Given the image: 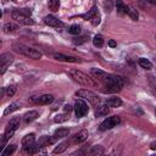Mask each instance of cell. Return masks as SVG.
Instances as JSON below:
<instances>
[{
  "mask_svg": "<svg viewBox=\"0 0 156 156\" xmlns=\"http://www.w3.org/2000/svg\"><path fill=\"white\" fill-rule=\"evenodd\" d=\"M90 73L95 79L104 84V88H106L104 89V93H118L124 85V80L118 76L104 72L98 68H91Z\"/></svg>",
  "mask_w": 156,
  "mask_h": 156,
  "instance_id": "cell-1",
  "label": "cell"
},
{
  "mask_svg": "<svg viewBox=\"0 0 156 156\" xmlns=\"http://www.w3.org/2000/svg\"><path fill=\"white\" fill-rule=\"evenodd\" d=\"M69 76L73 78V80L78 82L79 84H83V85H87V87H96L98 83L90 78L88 74L83 73L82 71H78V69H71L69 71Z\"/></svg>",
  "mask_w": 156,
  "mask_h": 156,
  "instance_id": "cell-2",
  "label": "cell"
},
{
  "mask_svg": "<svg viewBox=\"0 0 156 156\" xmlns=\"http://www.w3.org/2000/svg\"><path fill=\"white\" fill-rule=\"evenodd\" d=\"M13 48H15L16 51H18V52H21V54H23V55H26V56H28L30 58H34V60H39L43 56L40 51H38V50H35L33 48L22 45V44H15Z\"/></svg>",
  "mask_w": 156,
  "mask_h": 156,
  "instance_id": "cell-3",
  "label": "cell"
},
{
  "mask_svg": "<svg viewBox=\"0 0 156 156\" xmlns=\"http://www.w3.org/2000/svg\"><path fill=\"white\" fill-rule=\"evenodd\" d=\"M76 95L80 99H84V100H88L91 105H95L98 106L99 102H100V98L93 93V91H89V90H85V89H80V90H77L76 91Z\"/></svg>",
  "mask_w": 156,
  "mask_h": 156,
  "instance_id": "cell-4",
  "label": "cell"
},
{
  "mask_svg": "<svg viewBox=\"0 0 156 156\" xmlns=\"http://www.w3.org/2000/svg\"><path fill=\"white\" fill-rule=\"evenodd\" d=\"M119 122H121L119 116H112V117H107L106 119H104V121L100 123L99 129H100L101 132L107 130V129H112V128H113V127H116V126H117Z\"/></svg>",
  "mask_w": 156,
  "mask_h": 156,
  "instance_id": "cell-5",
  "label": "cell"
},
{
  "mask_svg": "<svg viewBox=\"0 0 156 156\" xmlns=\"http://www.w3.org/2000/svg\"><path fill=\"white\" fill-rule=\"evenodd\" d=\"M89 111V107H88V104L84 101V99H78L76 100V104H74V112H76V116L79 118V117H83L88 113Z\"/></svg>",
  "mask_w": 156,
  "mask_h": 156,
  "instance_id": "cell-6",
  "label": "cell"
},
{
  "mask_svg": "<svg viewBox=\"0 0 156 156\" xmlns=\"http://www.w3.org/2000/svg\"><path fill=\"white\" fill-rule=\"evenodd\" d=\"M11 17H12L16 22H18V23H21V24H24V26H32V24H34V21H33L29 16L22 15L21 12H18V10L12 11Z\"/></svg>",
  "mask_w": 156,
  "mask_h": 156,
  "instance_id": "cell-7",
  "label": "cell"
},
{
  "mask_svg": "<svg viewBox=\"0 0 156 156\" xmlns=\"http://www.w3.org/2000/svg\"><path fill=\"white\" fill-rule=\"evenodd\" d=\"M13 61V55L10 54V52H5V54H1L0 56V73L4 74L5 71L7 69V67L10 66V63Z\"/></svg>",
  "mask_w": 156,
  "mask_h": 156,
  "instance_id": "cell-8",
  "label": "cell"
},
{
  "mask_svg": "<svg viewBox=\"0 0 156 156\" xmlns=\"http://www.w3.org/2000/svg\"><path fill=\"white\" fill-rule=\"evenodd\" d=\"M44 23H45L46 26L54 27V28H61V27H63V22H62L61 20L56 18L55 16H51V15L44 17Z\"/></svg>",
  "mask_w": 156,
  "mask_h": 156,
  "instance_id": "cell-9",
  "label": "cell"
},
{
  "mask_svg": "<svg viewBox=\"0 0 156 156\" xmlns=\"http://www.w3.org/2000/svg\"><path fill=\"white\" fill-rule=\"evenodd\" d=\"M30 101H34V102H37L39 105H49V104H51L54 101V96L51 94H43V95L38 96V98H32Z\"/></svg>",
  "mask_w": 156,
  "mask_h": 156,
  "instance_id": "cell-10",
  "label": "cell"
},
{
  "mask_svg": "<svg viewBox=\"0 0 156 156\" xmlns=\"http://www.w3.org/2000/svg\"><path fill=\"white\" fill-rule=\"evenodd\" d=\"M88 136H89V133H88V130L83 129V130L78 132V133H77V134H76V135L72 138L71 143H73V144H80V143L85 141V140L88 139Z\"/></svg>",
  "mask_w": 156,
  "mask_h": 156,
  "instance_id": "cell-11",
  "label": "cell"
},
{
  "mask_svg": "<svg viewBox=\"0 0 156 156\" xmlns=\"http://www.w3.org/2000/svg\"><path fill=\"white\" fill-rule=\"evenodd\" d=\"M54 58L57 60V61H63V62H74V63L80 62L79 58L73 57V56H67V55H63V54H55Z\"/></svg>",
  "mask_w": 156,
  "mask_h": 156,
  "instance_id": "cell-12",
  "label": "cell"
},
{
  "mask_svg": "<svg viewBox=\"0 0 156 156\" xmlns=\"http://www.w3.org/2000/svg\"><path fill=\"white\" fill-rule=\"evenodd\" d=\"M21 143H22L23 150L27 149V147H29L30 145L35 144V135H34V133H30V134H27L26 136H23V139H22Z\"/></svg>",
  "mask_w": 156,
  "mask_h": 156,
  "instance_id": "cell-13",
  "label": "cell"
},
{
  "mask_svg": "<svg viewBox=\"0 0 156 156\" xmlns=\"http://www.w3.org/2000/svg\"><path fill=\"white\" fill-rule=\"evenodd\" d=\"M68 134H69V130H68L67 128H58V129L55 130L52 138H54L55 140H56V139H62V138H66Z\"/></svg>",
  "mask_w": 156,
  "mask_h": 156,
  "instance_id": "cell-14",
  "label": "cell"
},
{
  "mask_svg": "<svg viewBox=\"0 0 156 156\" xmlns=\"http://www.w3.org/2000/svg\"><path fill=\"white\" fill-rule=\"evenodd\" d=\"M106 105L108 107H119L122 105V100L117 96H112V98H108L106 100Z\"/></svg>",
  "mask_w": 156,
  "mask_h": 156,
  "instance_id": "cell-15",
  "label": "cell"
},
{
  "mask_svg": "<svg viewBox=\"0 0 156 156\" xmlns=\"http://www.w3.org/2000/svg\"><path fill=\"white\" fill-rule=\"evenodd\" d=\"M20 123H21V118H20L18 116H16V117H12V118L10 119V122H9L7 127H6V129L16 130V129L20 127Z\"/></svg>",
  "mask_w": 156,
  "mask_h": 156,
  "instance_id": "cell-16",
  "label": "cell"
},
{
  "mask_svg": "<svg viewBox=\"0 0 156 156\" xmlns=\"http://www.w3.org/2000/svg\"><path fill=\"white\" fill-rule=\"evenodd\" d=\"M54 141H55L54 138H50V136H48V135H43V136L39 138V140H38L37 143H38V145H39L40 147H44V146H48L49 144H52Z\"/></svg>",
  "mask_w": 156,
  "mask_h": 156,
  "instance_id": "cell-17",
  "label": "cell"
},
{
  "mask_svg": "<svg viewBox=\"0 0 156 156\" xmlns=\"http://www.w3.org/2000/svg\"><path fill=\"white\" fill-rule=\"evenodd\" d=\"M37 117H38V112H37L35 110H30V111H28V112L23 116V119H24L26 123H30V122H33L34 119H37Z\"/></svg>",
  "mask_w": 156,
  "mask_h": 156,
  "instance_id": "cell-18",
  "label": "cell"
},
{
  "mask_svg": "<svg viewBox=\"0 0 156 156\" xmlns=\"http://www.w3.org/2000/svg\"><path fill=\"white\" fill-rule=\"evenodd\" d=\"M20 29V27L12 22H6L4 24V32L5 33H13V32H17Z\"/></svg>",
  "mask_w": 156,
  "mask_h": 156,
  "instance_id": "cell-19",
  "label": "cell"
},
{
  "mask_svg": "<svg viewBox=\"0 0 156 156\" xmlns=\"http://www.w3.org/2000/svg\"><path fill=\"white\" fill-rule=\"evenodd\" d=\"M115 5H116V9H117V11H118L119 13H127V12H128L129 6H127L122 0H116Z\"/></svg>",
  "mask_w": 156,
  "mask_h": 156,
  "instance_id": "cell-20",
  "label": "cell"
},
{
  "mask_svg": "<svg viewBox=\"0 0 156 156\" xmlns=\"http://www.w3.org/2000/svg\"><path fill=\"white\" fill-rule=\"evenodd\" d=\"M108 107L107 105H98L96 106V110H95V116H106L108 113Z\"/></svg>",
  "mask_w": 156,
  "mask_h": 156,
  "instance_id": "cell-21",
  "label": "cell"
},
{
  "mask_svg": "<svg viewBox=\"0 0 156 156\" xmlns=\"http://www.w3.org/2000/svg\"><path fill=\"white\" fill-rule=\"evenodd\" d=\"M96 13H98V7H96V6H94V7H93V9H91L89 12H87V13L82 15L80 17H82L83 20H85V21H90V20H91V18H93V17H94Z\"/></svg>",
  "mask_w": 156,
  "mask_h": 156,
  "instance_id": "cell-22",
  "label": "cell"
},
{
  "mask_svg": "<svg viewBox=\"0 0 156 156\" xmlns=\"http://www.w3.org/2000/svg\"><path fill=\"white\" fill-rule=\"evenodd\" d=\"M18 108H20V104H17V102H12V104H10V105L5 108V111H4V116L10 115V113H12L13 111H16V110H18Z\"/></svg>",
  "mask_w": 156,
  "mask_h": 156,
  "instance_id": "cell-23",
  "label": "cell"
},
{
  "mask_svg": "<svg viewBox=\"0 0 156 156\" xmlns=\"http://www.w3.org/2000/svg\"><path fill=\"white\" fill-rule=\"evenodd\" d=\"M138 63H139L143 68H145V69H151V68H152V63H151L147 58H145V57H140V58L138 60Z\"/></svg>",
  "mask_w": 156,
  "mask_h": 156,
  "instance_id": "cell-24",
  "label": "cell"
},
{
  "mask_svg": "<svg viewBox=\"0 0 156 156\" xmlns=\"http://www.w3.org/2000/svg\"><path fill=\"white\" fill-rule=\"evenodd\" d=\"M48 6L52 12L58 11L60 9V0H48Z\"/></svg>",
  "mask_w": 156,
  "mask_h": 156,
  "instance_id": "cell-25",
  "label": "cell"
},
{
  "mask_svg": "<svg viewBox=\"0 0 156 156\" xmlns=\"http://www.w3.org/2000/svg\"><path fill=\"white\" fill-rule=\"evenodd\" d=\"M93 44H94V46H96V48H101V46L104 45V37L100 35V34H96V35L93 38Z\"/></svg>",
  "mask_w": 156,
  "mask_h": 156,
  "instance_id": "cell-26",
  "label": "cell"
},
{
  "mask_svg": "<svg viewBox=\"0 0 156 156\" xmlns=\"http://www.w3.org/2000/svg\"><path fill=\"white\" fill-rule=\"evenodd\" d=\"M68 119V115L65 112V113H58V115H56L55 117H54V122L55 123H63V122H66Z\"/></svg>",
  "mask_w": 156,
  "mask_h": 156,
  "instance_id": "cell-27",
  "label": "cell"
},
{
  "mask_svg": "<svg viewBox=\"0 0 156 156\" xmlns=\"http://www.w3.org/2000/svg\"><path fill=\"white\" fill-rule=\"evenodd\" d=\"M67 146H68V141H62V143H60V144L54 149V154H61V152H63V151L67 149Z\"/></svg>",
  "mask_w": 156,
  "mask_h": 156,
  "instance_id": "cell-28",
  "label": "cell"
},
{
  "mask_svg": "<svg viewBox=\"0 0 156 156\" xmlns=\"http://www.w3.org/2000/svg\"><path fill=\"white\" fill-rule=\"evenodd\" d=\"M16 151V145H9V146H5V149L1 151V156H9L11 154H13Z\"/></svg>",
  "mask_w": 156,
  "mask_h": 156,
  "instance_id": "cell-29",
  "label": "cell"
},
{
  "mask_svg": "<svg viewBox=\"0 0 156 156\" xmlns=\"http://www.w3.org/2000/svg\"><path fill=\"white\" fill-rule=\"evenodd\" d=\"M127 15L132 18V20H134V21H136L138 18H139V13H138V10L136 9H134V7H129L128 9V12H127Z\"/></svg>",
  "mask_w": 156,
  "mask_h": 156,
  "instance_id": "cell-30",
  "label": "cell"
},
{
  "mask_svg": "<svg viewBox=\"0 0 156 156\" xmlns=\"http://www.w3.org/2000/svg\"><path fill=\"white\" fill-rule=\"evenodd\" d=\"M89 154L90 155H102L104 154V149L100 145H95V146L91 147V150L89 151Z\"/></svg>",
  "mask_w": 156,
  "mask_h": 156,
  "instance_id": "cell-31",
  "label": "cell"
},
{
  "mask_svg": "<svg viewBox=\"0 0 156 156\" xmlns=\"http://www.w3.org/2000/svg\"><path fill=\"white\" fill-rule=\"evenodd\" d=\"M68 33L73 34V35H79L80 34V27L78 24H72L69 28H68Z\"/></svg>",
  "mask_w": 156,
  "mask_h": 156,
  "instance_id": "cell-32",
  "label": "cell"
},
{
  "mask_svg": "<svg viewBox=\"0 0 156 156\" xmlns=\"http://www.w3.org/2000/svg\"><path fill=\"white\" fill-rule=\"evenodd\" d=\"M87 37L85 35H82V37H76V38H73V44H76V45H80V44H83V43H85L87 41Z\"/></svg>",
  "mask_w": 156,
  "mask_h": 156,
  "instance_id": "cell-33",
  "label": "cell"
},
{
  "mask_svg": "<svg viewBox=\"0 0 156 156\" xmlns=\"http://www.w3.org/2000/svg\"><path fill=\"white\" fill-rule=\"evenodd\" d=\"M15 93H16V87H15V85H10V87L6 88V95H7V96L12 98V96L15 95Z\"/></svg>",
  "mask_w": 156,
  "mask_h": 156,
  "instance_id": "cell-34",
  "label": "cell"
},
{
  "mask_svg": "<svg viewBox=\"0 0 156 156\" xmlns=\"http://www.w3.org/2000/svg\"><path fill=\"white\" fill-rule=\"evenodd\" d=\"M100 21H101V16H100V13H99V12H98V13H96L91 20H90V22H91V24H93V26H98V24L100 23Z\"/></svg>",
  "mask_w": 156,
  "mask_h": 156,
  "instance_id": "cell-35",
  "label": "cell"
},
{
  "mask_svg": "<svg viewBox=\"0 0 156 156\" xmlns=\"http://www.w3.org/2000/svg\"><path fill=\"white\" fill-rule=\"evenodd\" d=\"M18 12H21L22 15L29 16V17H30V15H32V10H30V9H20V10H18Z\"/></svg>",
  "mask_w": 156,
  "mask_h": 156,
  "instance_id": "cell-36",
  "label": "cell"
},
{
  "mask_svg": "<svg viewBox=\"0 0 156 156\" xmlns=\"http://www.w3.org/2000/svg\"><path fill=\"white\" fill-rule=\"evenodd\" d=\"M105 6H106V11L111 12L112 11V0H107L106 4H105Z\"/></svg>",
  "mask_w": 156,
  "mask_h": 156,
  "instance_id": "cell-37",
  "label": "cell"
},
{
  "mask_svg": "<svg viewBox=\"0 0 156 156\" xmlns=\"http://www.w3.org/2000/svg\"><path fill=\"white\" fill-rule=\"evenodd\" d=\"M62 101H63V99H60V100H57V101H56V102L52 105L51 110H54V111H55V110H57V108H58V106L61 105V102H62Z\"/></svg>",
  "mask_w": 156,
  "mask_h": 156,
  "instance_id": "cell-38",
  "label": "cell"
},
{
  "mask_svg": "<svg viewBox=\"0 0 156 156\" xmlns=\"http://www.w3.org/2000/svg\"><path fill=\"white\" fill-rule=\"evenodd\" d=\"M73 108H74V107H72V106H71L69 104H66V105L63 106V111H65L66 113H69V112H71V111H72Z\"/></svg>",
  "mask_w": 156,
  "mask_h": 156,
  "instance_id": "cell-39",
  "label": "cell"
},
{
  "mask_svg": "<svg viewBox=\"0 0 156 156\" xmlns=\"http://www.w3.org/2000/svg\"><path fill=\"white\" fill-rule=\"evenodd\" d=\"M108 46H111V48H116L117 46V43L115 41V40H108Z\"/></svg>",
  "mask_w": 156,
  "mask_h": 156,
  "instance_id": "cell-40",
  "label": "cell"
},
{
  "mask_svg": "<svg viewBox=\"0 0 156 156\" xmlns=\"http://www.w3.org/2000/svg\"><path fill=\"white\" fill-rule=\"evenodd\" d=\"M150 149H151V150H156V141H152V143L150 144Z\"/></svg>",
  "mask_w": 156,
  "mask_h": 156,
  "instance_id": "cell-41",
  "label": "cell"
},
{
  "mask_svg": "<svg viewBox=\"0 0 156 156\" xmlns=\"http://www.w3.org/2000/svg\"><path fill=\"white\" fill-rule=\"evenodd\" d=\"M147 2H150V4H152V5H156V0H146Z\"/></svg>",
  "mask_w": 156,
  "mask_h": 156,
  "instance_id": "cell-42",
  "label": "cell"
},
{
  "mask_svg": "<svg viewBox=\"0 0 156 156\" xmlns=\"http://www.w3.org/2000/svg\"><path fill=\"white\" fill-rule=\"evenodd\" d=\"M6 1H7V0H2V2H6Z\"/></svg>",
  "mask_w": 156,
  "mask_h": 156,
  "instance_id": "cell-43",
  "label": "cell"
},
{
  "mask_svg": "<svg viewBox=\"0 0 156 156\" xmlns=\"http://www.w3.org/2000/svg\"><path fill=\"white\" fill-rule=\"evenodd\" d=\"M155 39H156V34H155Z\"/></svg>",
  "mask_w": 156,
  "mask_h": 156,
  "instance_id": "cell-44",
  "label": "cell"
},
{
  "mask_svg": "<svg viewBox=\"0 0 156 156\" xmlns=\"http://www.w3.org/2000/svg\"><path fill=\"white\" fill-rule=\"evenodd\" d=\"M155 113H156V110H155Z\"/></svg>",
  "mask_w": 156,
  "mask_h": 156,
  "instance_id": "cell-45",
  "label": "cell"
}]
</instances>
